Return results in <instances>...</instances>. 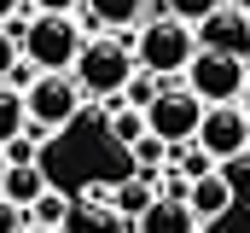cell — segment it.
I'll return each mask as SVG.
<instances>
[{"instance_id":"6da1fadb","label":"cell","mask_w":250,"mask_h":233,"mask_svg":"<svg viewBox=\"0 0 250 233\" xmlns=\"http://www.w3.org/2000/svg\"><path fill=\"white\" fill-rule=\"evenodd\" d=\"M134 70H140V64H134V47H128V41L93 35V41H82V53L70 64V82L82 88V99H111V105H117V93L128 88Z\"/></svg>"},{"instance_id":"7a4b0ae2","label":"cell","mask_w":250,"mask_h":233,"mask_svg":"<svg viewBox=\"0 0 250 233\" xmlns=\"http://www.w3.org/2000/svg\"><path fill=\"white\" fill-rule=\"evenodd\" d=\"M198 53V41H192L187 23H175V18H146V29H140V41H134V64L140 70H151L157 82L163 76H181Z\"/></svg>"},{"instance_id":"3957f363","label":"cell","mask_w":250,"mask_h":233,"mask_svg":"<svg viewBox=\"0 0 250 233\" xmlns=\"http://www.w3.org/2000/svg\"><path fill=\"white\" fill-rule=\"evenodd\" d=\"M82 23L76 18H47V12H35L29 18V29H23V41H18V53L29 58L35 70H70L76 53H82Z\"/></svg>"},{"instance_id":"277c9868","label":"cell","mask_w":250,"mask_h":233,"mask_svg":"<svg viewBox=\"0 0 250 233\" xmlns=\"http://www.w3.org/2000/svg\"><path fill=\"white\" fill-rule=\"evenodd\" d=\"M181 76H187V88L204 99V105H233V99L245 93V82H250V58L198 47V53H192V64L181 70Z\"/></svg>"},{"instance_id":"5b68a950","label":"cell","mask_w":250,"mask_h":233,"mask_svg":"<svg viewBox=\"0 0 250 233\" xmlns=\"http://www.w3.org/2000/svg\"><path fill=\"white\" fill-rule=\"evenodd\" d=\"M23 111H29V128H41V134L70 128L76 111H82V88L70 82V70H41L23 88Z\"/></svg>"},{"instance_id":"8992f818","label":"cell","mask_w":250,"mask_h":233,"mask_svg":"<svg viewBox=\"0 0 250 233\" xmlns=\"http://www.w3.org/2000/svg\"><path fill=\"white\" fill-rule=\"evenodd\" d=\"M204 122V99L192 88H163L151 105H146V134H157L163 146H187Z\"/></svg>"},{"instance_id":"52a82bcc","label":"cell","mask_w":250,"mask_h":233,"mask_svg":"<svg viewBox=\"0 0 250 233\" xmlns=\"http://www.w3.org/2000/svg\"><path fill=\"white\" fill-rule=\"evenodd\" d=\"M215 163H227V158H245L250 152V111L233 99V105H204V122H198V134H192Z\"/></svg>"},{"instance_id":"ba28073f","label":"cell","mask_w":250,"mask_h":233,"mask_svg":"<svg viewBox=\"0 0 250 233\" xmlns=\"http://www.w3.org/2000/svg\"><path fill=\"white\" fill-rule=\"evenodd\" d=\"M192 41H198V47H209V53L250 58V18L239 12V6H221V12H209V18L192 29Z\"/></svg>"},{"instance_id":"9c48e42d","label":"cell","mask_w":250,"mask_h":233,"mask_svg":"<svg viewBox=\"0 0 250 233\" xmlns=\"http://www.w3.org/2000/svg\"><path fill=\"white\" fill-rule=\"evenodd\" d=\"M187 210L198 216V228L204 222H221L227 210H233V181L215 169V175H204V181H192L187 186Z\"/></svg>"},{"instance_id":"30bf717a","label":"cell","mask_w":250,"mask_h":233,"mask_svg":"<svg viewBox=\"0 0 250 233\" xmlns=\"http://www.w3.org/2000/svg\"><path fill=\"white\" fill-rule=\"evenodd\" d=\"M134 233H198V216L187 210V198H151L134 216Z\"/></svg>"},{"instance_id":"8fae6325","label":"cell","mask_w":250,"mask_h":233,"mask_svg":"<svg viewBox=\"0 0 250 233\" xmlns=\"http://www.w3.org/2000/svg\"><path fill=\"white\" fill-rule=\"evenodd\" d=\"M41 192H47V175L35 169V163H6V175H0V198H6L12 210H29Z\"/></svg>"},{"instance_id":"7c38bea8","label":"cell","mask_w":250,"mask_h":233,"mask_svg":"<svg viewBox=\"0 0 250 233\" xmlns=\"http://www.w3.org/2000/svg\"><path fill=\"white\" fill-rule=\"evenodd\" d=\"M87 18L99 23V35H111V29H128L146 18V0H87Z\"/></svg>"},{"instance_id":"4fadbf2b","label":"cell","mask_w":250,"mask_h":233,"mask_svg":"<svg viewBox=\"0 0 250 233\" xmlns=\"http://www.w3.org/2000/svg\"><path fill=\"white\" fill-rule=\"evenodd\" d=\"M64 233H128V222L111 210V204H76Z\"/></svg>"},{"instance_id":"5bb4252c","label":"cell","mask_w":250,"mask_h":233,"mask_svg":"<svg viewBox=\"0 0 250 233\" xmlns=\"http://www.w3.org/2000/svg\"><path fill=\"white\" fill-rule=\"evenodd\" d=\"M151 198H157V181H140V175H134V181H123V186H111V210L123 216L128 228H134V216H140Z\"/></svg>"},{"instance_id":"9a60e30c","label":"cell","mask_w":250,"mask_h":233,"mask_svg":"<svg viewBox=\"0 0 250 233\" xmlns=\"http://www.w3.org/2000/svg\"><path fill=\"white\" fill-rule=\"evenodd\" d=\"M70 210H76V204H70L64 192H53V186H47V192H41V198H35L29 210H23V222H29V228H53V233H64Z\"/></svg>"},{"instance_id":"2e32d148","label":"cell","mask_w":250,"mask_h":233,"mask_svg":"<svg viewBox=\"0 0 250 233\" xmlns=\"http://www.w3.org/2000/svg\"><path fill=\"white\" fill-rule=\"evenodd\" d=\"M23 128H29V111H23V93L0 82V146H6V140H18Z\"/></svg>"},{"instance_id":"e0dca14e","label":"cell","mask_w":250,"mask_h":233,"mask_svg":"<svg viewBox=\"0 0 250 233\" xmlns=\"http://www.w3.org/2000/svg\"><path fill=\"white\" fill-rule=\"evenodd\" d=\"M128 152H134V169H140V181H157V175H163V158H169V146H163L157 134H140Z\"/></svg>"},{"instance_id":"ac0fdd59","label":"cell","mask_w":250,"mask_h":233,"mask_svg":"<svg viewBox=\"0 0 250 233\" xmlns=\"http://www.w3.org/2000/svg\"><path fill=\"white\" fill-rule=\"evenodd\" d=\"M221 6H227V0H163V12H169L175 23H187V29H198V23H204L209 12H221Z\"/></svg>"},{"instance_id":"d6986e66","label":"cell","mask_w":250,"mask_h":233,"mask_svg":"<svg viewBox=\"0 0 250 233\" xmlns=\"http://www.w3.org/2000/svg\"><path fill=\"white\" fill-rule=\"evenodd\" d=\"M157 93H163V82H157V76H151V70H134V76H128V88H123V99H128V111H146V105H151V99H157Z\"/></svg>"},{"instance_id":"ffe728a7","label":"cell","mask_w":250,"mask_h":233,"mask_svg":"<svg viewBox=\"0 0 250 233\" xmlns=\"http://www.w3.org/2000/svg\"><path fill=\"white\" fill-rule=\"evenodd\" d=\"M111 134H117L123 146H134V140L146 134V111H128V105H111Z\"/></svg>"},{"instance_id":"44dd1931","label":"cell","mask_w":250,"mask_h":233,"mask_svg":"<svg viewBox=\"0 0 250 233\" xmlns=\"http://www.w3.org/2000/svg\"><path fill=\"white\" fill-rule=\"evenodd\" d=\"M181 175H187V181H204V175H215V158H209L198 140H187V146H181Z\"/></svg>"},{"instance_id":"7402d4cb","label":"cell","mask_w":250,"mask_h":233,"mask_svg":"<svg viewBox=\"0 0 250 233\" xmlns=\"http://www.w3.org/2000/svg\"><path fill=\"white\" fill-rule=\"evenodd\" d=\"M0 152H6V163H35V152H41V128H23V134L6 140Z\"/></svg>"},{"instance_id":"603a6c76","label":"cell","mask_w":250,"mask_h":233,"mask_svg":"<svg viewBox=\"0 0 250 233\" xmlns=\"http://www.w3.org/2000/svg\"><path fill=\"white\" fill-rule=\"evenodd\" d=\"M29 6H35V12H47V18H70L82 0H29Z\"/></svg>"},{"instance_id":"cb8c5ba5","label":"cell","mask_w":250,"mask_h":233,"mask_svg":"<svg viewBox=\"0 0 250 233\" xmlns=\"http://www.w3.org/2000/svg\"><path fill=\"white\" fill-rule=\"evenodd\" d=\"M12 64H18V41H12V35L0 29V82L12 76Z\"/></svg>"},{"instance_id":"d4e9b609","label":"cell","mask_w":250,"mask_h":233,"mask_svg":"<svg viewBox=\"0 0 250 233\" xmlns=\"http://www.w3.org/2000/svg\"><path fill=\"white\" fill-rule=\"evenodd\" d=\"M18 216H23V210H12V204L0 198V233H18Z\"/></svg>"},{"instance_id":"484cf974","label":"cell","mask_w":250,"mask_h":233,"mask_svg":"<svg viewBox=\"0 0 250 233\" xmlns=\"http://www.w3.org/2000/svg\"><path fill=\"white\" fill-rule=\"evenodd\" d=\"M18 6H23V0H0V29L12 23V12H18Z\"/></svg>"},{"instance_id":"4316f807","label":"cell","mask_w":250,"mask_h":233,"mask_svg":"<svg viewBox=\"0 0 250 233\" xmlns=\"http://www.w3.org/2000/svg\"><path fill=\"white\" fill-rule=\"evenodd\" d=\"M18 233H53V228H29V222H23V228H18Z\"/></svg>"},{"instance_id":"83f0119b","label":"cell","mask_w":250,"mask_h":233,"mask_svg":"<svg viewBox=\"0 0 250 233\" xmlns=\"http://www.w3.org/2000/svg\"><path fill=\"white\" fill-rule=\"evenodd\" d=\"M233 6H239V12H245V18H250V0H233Z\"/></svg>"},{"instance_id":"f1b7e54d","label":"cell","mask_w":250,"mask_h":233,"mask_svg":"<svg viewBox=\"0 0 250 233\" xmlns=\"http://www.w3.org/2000/svg\"><path fill=\"white\" fill-rule=\"evenodd\" d=\"M0 175H6V152H0Z\"/></svg>"}]
</instances>
